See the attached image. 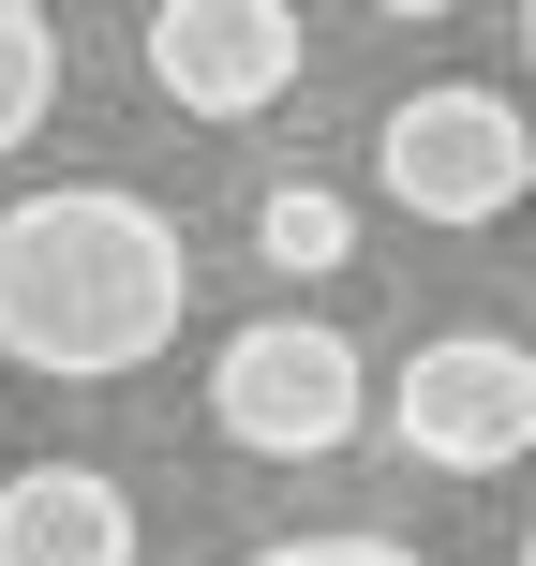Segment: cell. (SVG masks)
I'll use <instances>...</instances> for the list:
<instances>
[{
  "instance_id": "obj_3",
  "label": "cell",
  "mask_w": 536,
  "mask_h": 566,
  "mask_svg": "<svg viewBox=\"0 0 536 566\" xmlns=\"http://www.w3.org/2000/svg\"><path fill=\"white\" fill-rule=\"evenodd\" d=\"M372 179H388V209L477 239V224H507V209L536 195V119L507 105V90H477V75L402 90V105L372 119Z\"/></svg>"
},
{
  "instance_id": "obj_1",
  "label": "cell",
  "mask_w": 536,
  "mask_h": 566,
  "mask_svg": "<svg viewBox=\"0 0 536 566\" xmlns=\"http://www.w3.org/2000/svg\"><path fill=\"white\" fill-rule=\"evenodd\" d=\"M195 313V239L135 179H45L0 209V358L45 388H119Z\"/></svg>"
},
{
  "instance_id": "obj_5",
  "label": "cell",
  "mask_w": 536,
  "mask_h": 566,
  "mask_svg": "<svg viewBox=\"0 0 536 566\" xmlns=\"http://www.w3.org/2000/svg\"><path fill=\"white\" fill-rule=\"evenodd\" d=\"M135 60H149V90L179 119H269L298 90V15L283 0H165L135 30Z\"/></svg>"
},
{
  "instance_id": "obj_6",
  "label": "cell",
  "mask_w": 536,
  "mask_h": 566,
  "mask_svg": "<svg viewBox=\"0 0 536 566\" xmlns=\"http://www.w3.org/2000/svg\"><path fill=\"white\" fill-rule=\"evenodd\" d=\"M0 566H135V492L105 462H15L0 478Z\"/></svg>"
},
{
  "instance_id": "obj_7",
  "label": "cell",
  "mask_w": 536,
  "mask_h": 566,
  "mask_svg": "<svg viewBox=\"0 0 536 566\" xmlns=\"http://www.w3.org/2000/svg\"><path fill=\"white\" fill-rule=\"evenodd\" d=\"M254 254L269 269H343V254H358V209H343L328 179H269V195H254Z\"/></svg>"
},
{
  "instance_id": "obj_4",
  "label": "cell",
  "mask_w": 536,
  "mask_h": 566,
  "mask_svg": "<svg viewBox=\"0 0 536 566\" xmlns=\"http://www.w3.org/2000/svg\"><path fill=\"white\" fill-rule=\"evenodd\" d=\"M388 432H402V462H432V478H507L536 448V343L432 328L418 358H402V388H388Z\"/></svg>"
},
{
  "instance_id": "obj_11",
  "label": "cell",
  "mask_w": 536,
  "mask_h": 566,
  "mask_svg": "<svg viewBox=\"0 0 536 566\" xmlns=\"http://www.w3.org/2000/svg\"><path fill=\"white\" fill-rule=\"evenodd\" d=\"M522 566H536V522H522Z\"/></svg>"
},
{
  "instance_id": "obj_10",
  "label": "cell",
  "mask_w": 536,
  "mask_h": 566,
  "mask_svg": "<svg viewBox=\"0 0 536 566\" xmlns=\"http://www.w3.org/2000/svg\"><path fill=\"white\" fill-rule=\"evenodd\" d=\"M507 45H522V75H536V0H522V15H507Z\"/></svg>"
},
{
  "instance_id": "obj_2",
  "label": "cell",
  "mask_w": 536,
  "mask_h": 566,
  "mask_svg": "<svg viewBox=\"0 0 536 566\" xmlns=\"http://www.w3.org/2000/svg\"><path fill=\"white\" fill-rule=\"evenodd\" d=\"M372 418V373H358V343L328 328V313H239L224 343H209V432L224 448H254V462H328L343 432Z\"/></svg>"
},
{
  "instance_id": "obj_9",
  "label": "cell",
  "mask_w": 536,
  "mask_h": 566,
  "mask_svg": "<svg viewBox=\"0 0 536 566\" xmlns=\"http://www.w3.org/2000/svg\"><path fill=\"white\" fill-rule=\"evenodd\" d=\"M239 566H432V552H402V537H372V522H343V537H269V552H239Z\"/></svg>"
},
{
  "instance_id": "obj_8",
  "label": "cell",
  "mask_w": 536,
  "mask_h": 566,
  "mask_svg": "<svg viewBox=\"0 0 536 566\" xmlns=\"http://www.w3.org/2000/svg\"><path fill=\"white\" fill-rule=\"evenodd\" d=\"M60 105V15H30V0H0V149H30Z\"/></svg>"
}]
</instances>
